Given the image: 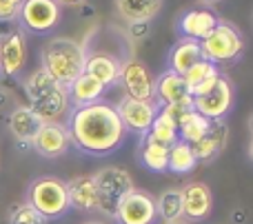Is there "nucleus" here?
<instances>
[{"mask_svg":"<svg viewBox=\"0 0 253 224\" xmlns=\"http://www.w3.org/2000/svg\"><path fill=\"white\" fill-rule=\"evenodd\" d=\"M209 124H211L209 120L202 118L200 113H196V111L191 109V111H189V113L178 122V138H180L182 142H187V145H196V142L207 133Z\"/></svg>","mask_w":253,"mask_h":224,"instance_id":"29","label":"nucleus"},{"mask_svg":"<svg viewBox=\"0 0 253 224\" xmlns=\"http://www.w3.org/2000/svg\"><path fill=\"white\" fill-rule=\"evenodd\" d=\"M218 2H222V0H198V4H200L202 9H211V7H215Z\"/></svg>","mask_w":253,"mask_h":224,"instance_id":"37","label":"nucleus"},{"mask_svg":"<svg viewBox=\"0 0 253 224\" xmlns=\"http://www.w3.org/2000/svg\"><path fill=\"white\" fill-rule=\"evenodd\" d=\"M220 75L222 74H220L218 65H213V62H209V60H200L198 65H193L182 78H184V82H187L191 98H198V96H205L207 91H211V89L215 87V82L220 80Z\"/></svg>","mask_w":253,"mask_h":224,"instance_id":"22","label":"nucleus"},{"mask_svg":"<svg viewBox=\"0 0 253 224\" xmlns=\"http://www.w3.org/2000/svg\"><path fill=\"white\" fill-rule=\"evenodd\" d=\"M153 102L158 107H193V98L182 75L165 69L158 78H153Z\"/></svg>","mask_w":253,"mask_h":224,"instance_id":"12","label":"nucleus"},{"mask_svg":"<svg viewBox=\"0 0 253 224\" xmlns=\"http://www.w3.org/2000/svg\"><path fill=\"white\" fill-rule=\"evenodd\" d=\"M220 18L215 16L211 9H202V7H196V9H187L182 16L178 18V29L180 38H189V40H196L200 42L215 25H218Z\"/></svg>","mask_w":253,"mask_h":224,"instance_id":"18","label":"nucleus"},{"mask_svg":"<svg viewBox=\"0 0 253 224\" xmlns=\"http://www.w3.org/2000/svg\"><path fill=\"white\" fill-rule=\"evenodd\" d=\"M27 105L31 107V111L38 115V120L42 124L62 122V118L69 115V111H71L69 91H67V87H62V84H53L42 96H38L36 100L27 102Z\"/></svg>","mask_w":253,"mask_h":224,"instance_id":"13","label":"nucleus"},{"mask_svg":"<svg viewBox=\"0 0 253 224\" xmlns=\"http://www.w3.org/2000/svg\"><path fill=\"white\" fill-rule=\"evenodd\" d=\"M9 224H49V220L44 216H40L31 204L27 202H16L11 209H9L7 216Z\"/></svg>","mask_w":253,"mask_h":224,"instance_id":"31","label":"nucleus"},{"mask_svg":"<svg viewBox=\"0 0 253 224\" xmlns=\"http://www.w3.org/2000/svg\"><path fill=\"white\" fill-rule=\"evenodd\" d=\"M27 62V36L20 27L11 31L7 38L0 40V74L4 78L20 75Z\"/></svg>","mask_w":253,"mask_h":224,"instance_id":"14","label":"nucleus"},{"mask_svg":"<svg viewBox=\"0 0 253 224\" xmlns=\"http://www.w3.org/2000/svg\"><path fill=\"white\" fill-rule=\"evenodd\" d=\"M116 113H118L120 122H123L126 133H138V136H147L149 127H151L153 118L158 113V105L156 102H147V100H133V98H123L116 105Z\"/></svg>","mask_w":253,"mask_h":224,"instance_id":"10","label":"nucleus"},{"mask_svg":"<svg viewBox=\"0 0 253 224\" xmlns=\"http://www.w3.org/2000/svg\"><path fill=\"white\" fill-rule=\"evenodd\" d=\"M114 220L118 224H153L158 220L156 200L147 191L133 189L120 200L118 209L114 213Z\"/></svg>","mask_w":253,"mask_h":224,"instance_id":"8","label":"nucleus"},{"mask_svg":"<svg viewBox=\"0 0 253 224\" xmlns=\"http://www.w3.org/2000/svg\"><path fill=\"white\" fill-rule=\"evenodd\" d=\"M27 204L36 209L47 220H58L69 211L67 182L56 176H40L27 187Z\"/></svg>","mask_w":253,"mask_h":224,"instance_id":"3","label":"nucleus"},{"mask_svg":"<svg viewBox=\"0 0 253 224\" xmlns=\"http://www.w3.org/2000/svg\"><path fill=\"white\" fill-rule=\"evenodd\" d=\"M67 182V195H69V209H76L80 213H91L98 207V189L93 173L74 176Z\"/></svg>","mask_w":253,"mask_h":224,"instance_id":"17","label":"nucleus"},{"mask_svg":"<svg viewBox=\"0 0 253 224\" xmlns=\"http://www.w3.org/2000/svg\"><path fill=\"white\" fill-rule=\"evenodd\" d=\"M200 60H205V58H202L200 42L189 40V38H180L178 42L169 49V53H167V69L178 75H184Z\"/></svg>","mask_w":253,"mask_h":224,"instance_id":"21","label":"nucleus"},{"mask_svg":"<svg viewBox=\"0 0 253 224\" xmlns=\"http://www.w3.org/2000/svg\"><path fill=\"white\" fill-rule=\"evenodd\" d=\"M31 149L47 160L62 158L71 149V138L65 122H47L38 129V133L31 140Z\"/></svg>","mask_w":253,"mask_h":224,"instance_id":"11","label":"nucleus"},{"mask_svg":"<svg viewBox=\"0 0 253 224\" xmlns=\"http://www.w3.org/2000/svg\"><path fill=\"white\" fill-rule=\"evenodd\" d=\"M118 82L123 84L126 98H133V100H153V75L147 69L142 60L138 58H126L120 60V75Z\"/></svg>","mask_w":253,"mask_h":224,"instance_id":"7","label":"nucleus"},{"mask_svg":"<svg viewBox=\"0 0 253 224\" xmlns=\"http://www.w3.org/2000/svg\"><path fill=\"white\" fill-rule=\"evenodd\" d=\"M87 51L74 38H51L40 49V67L62 87H69L84 71Z\"/></svg>","mask_w":253,"mask_h":224,"instance_id":"2","label":"nucleus"},{"mask_svg":"<svg viewBox=\"0 0 253 224\" xmlns=\"http://www.w3.org/2000/svg\"><path fill=\"white\" fill-rule=\"evenodd\" d=\"M245 220H247V211L242 207H236L231 211V222L233 224H245Z\"/></svg>","mask_w":253,"mask_h":224,"instance_id":"34","label":"nucleus"},{"mask_svg":"<svg viewBox=\"0 0 253 224\" xmlns=\"http://www.w3.org/2000/svg\"><path fill=\"white\" fill-rule=\"evenodd\" d=\"M20 7H22V0H0V20L16 22Z\"/></svg>","mask_w":253,"mask_h":224,"instance_id":"32","label":"nucleus"},{"mask_svg":"<svg viewBox=\"0 0 253 224\" xmlns=\"http://www.w3.org/2000/svg\"><path fill=\"white\" fill-rule=\"evenodd\" d=\"M182 191V218L187 222H200L213 209V193H211L209 185L205 182H189V185L180 187Z\"/></svg>","mask_w":253,"mask_h":224,"instance_id":"15","label":"nucleus"},{"mask_svg":"<svg viewBox=\"0 0 253 224\" xmlns=\"http://www.w3.org/2000/svg\"><path fill=\"white\" fill-rule=\"evenodd\" d=\"M60 20V7L56 0H22L18 25L22 31L47 34Z\"/></svg>","mask_w":253,"mask_h":224,"instance_id":"6","label":"nucleus"},{"mask_svg":"<svg viewBox=\"0 0 253 224\" xmlns=\"http://www.w3.org/2000/svg\"><path fill=\"white\" fill-rule=\"evenodd\" d=\"M149 36V22H133V25H129V38L135 40V42H140V40H144Z\"/></svg>","mask_w":253,"mask_h":224,"instance_id":"33","label":"nucleus"},{"mask_svg":"<svg viewBox=\"0 0 253 224\" xmlns=\"http://www.w3.org/2000/svg\"><path fill=\"white\" fill-rule=\"evenodd\" d=\"M53 84H58V82L38 65L29 75H25V80H22V91H25L27 100L31 102V100H36L38 96H42L47 89H51Z\"/></svg>","mask_w":253,"mask_h":224,"instance_id":"30","label":"nucleus"},{"mask_svg":"<svg viewBox=\"0 0 253 224\" xmlns=\"http://www.w3.org/2000/svg\"><path fill=\"white\" fill-rule=\"evenodd\" d=\"M84 74H89L91 78H96L105 89L114 87V84H118L120 60L109 51L87 53V60H84Z\"/></svg>","mask_w":253,"mask_h":224,"instance_id":"20","label":"nucleus"},{"mask_svg":"<svg viewBox=\"0 0 253 224\" xmlns=\"http://www.w3.org/2000/svg\"><path fill=\"white\" fill-rule=\"evenodd\" d=\"M67 131L71 138V147L93 158L111 155L116 149H120L126 138L116 107L102 100L71 109L67 118Z\"/></svg>","mask_w":253,"mask_h":224,"instance_id":"1","label":"nucleus"},{"mask_svg":"<svg viewBox=\"0 0 253 224\" xmlns=\"http://www.w3.org/2000/svg\"><path fill=\"white\" fill-rule=\"evenodd\" d=\"M231 107H233V87L224 75H220V80L215 82V87L211 91H207L205 96L193 98V111L200 113L202 118H207L209 122L224 120V115L231 111Z\"/></svg>","mask_w":253,"mask_h":224,"instance_id":"9","label":"nucleus"},{"mask_svg":"<svg viewBox=\"0 0 253 224\" xmlns=\"http://www.w3.org/2000/svg\"><path fill=\"white\" fill-rule=\"evenodd\" d=\"M67 91H69V102L74 105V109L76 107H87V105H93V102H100L102 96H105V87L96 78L84 74V71L67 87Z\"/></svg>","mask_w":253,"mask_h":224,"instance_id":"24","label":"nucleus"},{"mask_svg":"<svg viewBox=\"0 0 253 224\" xmlns=\"http://www.w3.org/2000/svg\"><path fill=\"white\" fill-rule=\"evenodd\" d=\"M13 29H16V25H13V22H4V20H0V40L7 38V36L11 34Z\"/></svg>","mask_w":253,"mask_h":224,"instance_id":"36","label":"nucleus"},{"mask_svg":"<svg viewBox=\"0 0 253 224\" xmlns=\"http://www.w3.org/2000/svg\"><path fill=\"white\" fill-rule=\"evenodd\" d=\"M165 0H116V11L125 22H151L160 13Z\"/></svg>","mask_w":253,"mask_h":224,"instance_id":"23","label":"nucleus"},{"mask_svg":"<svg viewBox=\"0 0 253 224\" xmlns=\"http://www.w3.org/2000/svg\"><path fill=\"white\" fill-rule=\"evenodd\" d=\"M83 224H105V222H100V220H89V222H83Z\"/></svg>","mask_w":253,"mask_h":224,"instance_id":"39","label":"nucleus"},{"mask_svg":"<svg viewBox=\"0 0 253 224\" xmlns=\"http://www.w3.org/2000/svg\"><path fill=\"white\" fill-rule=\"evenodd\" d=\"M58 7H69V9H80L87 4V0H56Z\"/></svg>","mask_w":253,"mask_h":224,"instance_id":"35","label":"nucleus"},{"mask_svg":"<svg viewBox=\"0 0 253 224\" xmlns=\"http://www.w3.org/2000/svg\"><path fill=\"white\" fill-rule=\"evenodd\" d=\"M200 49L202 58L213 65L240 60L242 51H245V36L233 22L218 20V25L200 40Z\"/></svg>","mask_w":253,"mask_h":224,"instance_id":"4","label":"nucleus"},{"mask_svg":"<svg viewBox=\"0 0 253 224\" xmlns=\"http://www.w3.org/2000/svg\"><path fill=\"white\" fill-rule=\"evenodd\" d=\"M98 189V207L96 211L105 218H114L120 200L135 189L131 173L123 167H105L93 173Z\"/></svg>","mask_w":253,"mask_h":224,"instance_id":"5","label":"nucleus"},{"mask_svg":"<svg viewBox=\"0 0 253 224\" xmlns=\"http://www.w3.org/2000/svg\"><path fill=\"white\" fill-rule=\"evenodd\" d=\"M153 200H156V213L162 222L180 220L182 218V191H180V187L165 189Z\"/></svg>","mask_w":253,"mask_h":224,"instance_id":"27","label":"nucleus"},{"mask_svg":"<svg viewBox=\"0 0 253 224\" xmlns=\"http://www.w3.org/2000/svg\"><path fill=\"white\" fill-rule=\"evenodd\" d=\"M7 127L11 131L13 140L18 142L20 149H29L34 136L38 133V129L42 127V122L38 120V115L31 111L29 105H16L13 111L7 118Z\"/></svg>","mask_w":253,"mask_h":224,"instance_id":"19","label":"nucleus"},{"mask_svg":"<svg viewBox=\"0 0 253 224\" xmlns=\"http://www.w3.org/2000/svg\"><path fill=\"white\" fill-rule=\"evenodd\" d=\"M198 160L193 153L191 145L178 140L175 145L169 147V160H167V171L175 173V176H189L191 171H196Z\"/></svg>","mask_w":253,"mask_h":224,"instance_id":"26","label":"nucleus"},{"mask_svg":"<svg viewBox=\"0 0 253 224\" xmlns=\"http://www.w3.org/2000/svg\"><path fill=\"white\" fill-rule=\"evenodd\" d=\"M138 158L147 171L151 173H165L167 171V160H169V147L162 142L153 140L151 136H142L138 149Z\"/></svg>","mask_w":253,"mask_h":224,"instance_id":"25","label":"nucleus"},{"mask_svg":"<svg viewBox=\"0 0 253 224\" xmlns=\"http://www.w3.org/2000/svg\"><path fill=\"white\" fill-rule=\"evenodd\" d=\"M227 145H229V124L224 120H215V122L209 124L205 136L196 145H191V149L196 153L198 164H200V162H213L215 158H220L222 151L227 149Z\"/></svg>","mask_w":253,"mask_h":224,"instance_id":"16","label":"nucleus"},{"mask_svg":"<svg viewBox=\"0 0 253 224\" xmlns=\"http://www.w3.org/2000/svg\"><path fill=\"white\" fill-rule=\"evenodd\" d=\"M160 224H191V222H187L184 218H180V220H169V222H160Z\"/></svg>","mask_w":253,"mask_h":224,"instance_id":"38","label":"nucleus"},{"mask_svg":"<svg viewBox=\"0 0 253 224\" xmlns=\"http://www.w3.org/2000/svg\"><path fill=\"white\" fill-rule=\"evenodd\" d=\"M147 136H151L153 140L162 142V145H167V147L175 145V142L180 140V138H178V124H175V120L171 118V115H167L165 111H160V109H158V113H156V118H153L151 127H149Z\"/></svg>","mask_w":253,"mask_h":224,"instance_id":"28","label":"nucleus"}]
</instances>
